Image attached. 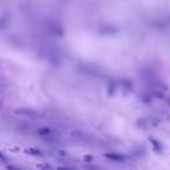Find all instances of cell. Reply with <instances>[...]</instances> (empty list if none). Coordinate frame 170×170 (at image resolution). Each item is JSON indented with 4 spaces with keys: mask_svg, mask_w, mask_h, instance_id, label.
<instances>
[{
    "mask_svg": "<svg viewBox=\"0 0 170 170\" xmlns=\"http://www.w3.org/2000/svg\"><path fill=\"white\" fill-rule=\"evenodd\" d=\"M36 167L38 169H42V170H52L50 165H48V164H37Z\"/></svg>",
    "mask_w": 170,
    "mask_h": 170,
    "instance_id": "obj_2",
    "label": "cell"
},
{
    "mask_svg": "<svg viewBox=\"0 0 170 170\" xmlns=\"http://www.w3.org/2000/svg\"><path fill=\"white\" fill-rule=\"evenodd\" d=\"M8 170H18V169H15L13 167H8Z\"/></svg>",
    "mask_w": 170,
    "mask_h": 170,
    "instance_id": "obj_4",
    "label": "cell"
},
{
    "mask_svg": "<svg viewBox=\"0 0 170 170\" xmlns=\"http://www.w3.org/2000/svg\"><path fill=\"white\" fill-rule=\"evenodd\" d=\"M105 157H107L110 160H113V161H117V162L124 161V156L118 155V154H111V153H108V154H105Z\"/></svg>",
    "mask_w": 170,
    "mask_h": 170,
    "instance_id": "obj_1",
    "label": "cell"
},
{
    "mask_svg": "<svg viewBox=\"0 0 170 170\" xmlns=\"http://www.w3.org/2000/svg\"><path fill=\"white\" fill-rule=\"evenodd\" d=\"M28 152H29L30 154H33V155H41L40 152H38V150H35V149H29Z\"/></svg>",
    "mask_w": 170,
    "mask_h": 170,
    "instance_id": "obj_3",
    "label": "cell"
},
{
    "mask_svg": "<svg viewBox=\"0 0 170 170\" xmlns=\"http://www.w3.org/2000/svg\"><path fill=\"white\" fill-rule=\"evenodd\" d=\"M58 170H69V169H67V168H58Z\"/></svg>",
    "mask_w": 170,
    "mask_h": 170,
    "instance_id": "obj_5",
    "label": "cell"
}]
</instances>
